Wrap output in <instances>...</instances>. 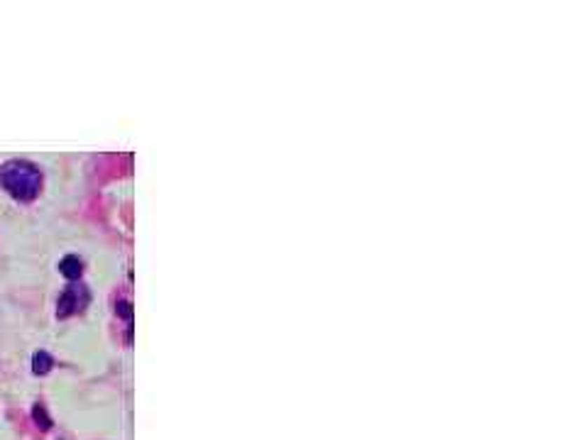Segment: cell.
Instances as JSON below:
<instances>
[{
  "mask_svg": "<svg viewBox=\"0 0 587 440\" xmlns=\"http://www.w3.org/2000/svg\"><path fill=\"white\" fill-rule=\"evenodd\" d=\"M0 186L18 201H34L42 189V171L25 159H13L0 166Z\"/></svg>",
  "mask_w": 587,
  "mask_h": 440,
  "instance_id": "6da1fadb",
  "label": "cell"
},
{
  "mask_svg": "<svg viewBox=\"0 0 587 440\" xmlns=\"http://www.w3.org/2000/svg\"><path fill=\"white\" fill-rule=\"evenodd\" d=\"M88 299H91V294H88L86 286H83V284H71L62 296H59L57 315H59V318H67V315L78 313L81 308H86Z\"/></svg>",
  "mask_w": 587,
  "mask_h": 440,
  "instance_id": "7a4b0ae2",
  "label": "cell"
},
{
  "mask_svg": "<svg viewBox=\"0 0 587 440\" xmlns=\"http://www.w3.org/2000/svg\"><path fill=\"white\" fill-rule=\"evenodd\" d=\"M59 269H62V274L67 276V279L74 281V279H78V276H81L83 264H81V260H78L76 255H69V257H64V260H62Z\"/></svg>",
  "mask_w": 587,
  "mask_h": 440,
  "instance_id": "3957f363",
  "label": "cell"
},
{
  "mask_svg": "<svg viewBox=\"0 0 587 440\" xmlns=\"http://www.w3.org/2000/svg\"><path fill=\"white\" fill-rule=\"evenodd\" d=\"M54 360L49 357V353H44V350H39V353H34L32 357V372L34 374H47L49 369H52Z\"/></svg>",
  "mask_w": 587,
  "mask_h": 440,
  "instance_id": "277c9868",
  "label": "cell"
},
{
  "mask_svg": "<svg viewBox=\"0 0 587 440\" xmlns=\"http://www.w3.org/2000/svg\"><path fill=\"white\" fill-rule=\"evenodd\" d=\"M34 421L39 423V428H42V431H47L49 426H52V421H49V416L47 413H44V409H42V404H37V406H34Z\"/></svg>",
  "mask_w": 587,
  "mask_h": 440,
  "instance_id": "5b68a950",
  "label": "cell"
}]
</instances>
